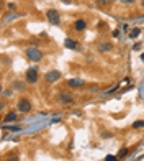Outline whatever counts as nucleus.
<instances>
[{
	"label": "nucleus",
	"mask_w": 144,
	"mask_h": 161,
	"mask_svg": "<svg viewBox=\"0 0 144 161\" xmlns=\"http://www.w3.org/2000/svg\"><path fill=\"white\" fill-rule=\"evenodd\" d=\"M26 58L30 61H41L43 59V53L38 48H28L26 49Z\"/></svg>",
	"instance_id": "1"
},
{
	"label": "nucleus",
	"mask_w": 144,
	"mask_h": 161,
	"mask_svg": "<svg viewBox=\"0 0 144 161\" xmlns=\"http://www.w3.org/2000/svg\"><path fill=\"white\" fill-rule=\"evenodd\" d=\"M46 17H48V20H49V23H51V25H59L61 17H59V12H57V10H48Z\"/></svg>",
	"instance_id": "2"
},
{
	"label": "nucleus",
	"mask_w": 144,
	"mask_h": 161,
	"mask_svg": "<svg viewBox=\"0 0 144 161\" xmlns=\"http://www.w3.org/2000/svg\"><path fill=\"white\" fill-rule=\"evenodd\" d=\"M38 80V69L36 68H30L26 71V82L28 84H34Z\"/></svg>",
	"instance_id": "3"
},
{
	"label": "nucleus",
	"mask_w": 144,
	"mask_h": 161,
	"mask_svg": "<svg viewBox=\"0 0 144 161\" xmlns=\"http://www.w3.org/2000/svg\"><path fill=\"white\" fill-rule=\"evenodd\" d=\"M18 110L23 112V114H28L31 110V102L26 100V99H20L18 100Z\"/></svg>",
	"instance_id": "4"
},
{
	"label": "nucleus",
	"mask_w": 144,
	"mask_h": 161,
	"mask_svg": "<svg viewBox=\"0 0 144 161\" xmlns=\"http://www.w3.org/2000/svg\"><path fill=\"white\" fill-rule=\"evenodd\" d=\"M44 79H46V82H56V80H59V79H61V72H59V71H56V69H53V71L46 72Z\"/></svg>",
	"instance_id": "5"
},
{
	"label": "nucleus",
	"mask_w": 144,
	"mask_h": 161,
	"mask_svg": "<svg viewBox=\"0 0 144 161\" xmlns=\"http://www.w3.org/2000/svg\"><path fill=\"white\" fill-rule=\"evenodd\" d=\"M64 46H66V48H69V49H79L77 41H74L72 38H67L66 41H64Z\"/></svg>",
	"instance_id": "6"
},
{
	"label": "nucleus",
	"mask_w": 144,
	"mask_h": 161,
	"mask_svg": "<svg viewBox=\"0 0 144 161\" xmlns=\"http://www.w3.org/2000/svg\"><path fill=\"white\" fill-rule=\"evenodd\" d=\"M67 84H69L70 87H82L85 82H84L82 79H69V80H67Z\"/></svg>",
	"instance_id": "7"
},
{
	"label": "nucleus",
	"mask_w": 144,
	"mask_h": 161,
	"mask_svg": "<svg viewBox=\"0 0 144 161\" xmlns=\"http://www.w3.org/2000/svg\"><path fill=\"white\" fill-rule=\"evenodd\" d=\"M74 28H75L77 31H84L85 28H87V23H85L84 20H77L75 23H74Z\"/></svg>",
	"instance_id": "8"
},
{
	"label": "nucleus",
	"mask_w": 144,
	"mask_h": 161,
	"mask_svg": "<svg viewBox=\"0 0 144 161\" xmlns=\"http://www.w3.org/2000/svg\"><path fill=\"white\" fill-rule=\"evenodd\" d=\"M113 46L110 45V43H100V45H98V51H100V53H102V51H110Z\"/></svg>",
	"instance_id": "9"
},
{
	"label": "nucleus",
	"mask_w": 144,
	"mask_h": 161,
	"mask_svg": "<svg viewBox=\"0 0 144 161\" xmlns=\"http://www.w3.org/2000/svg\"><path fill=\"white\" fill-rule=\"evenodd\" d=\"M13 120H17V114H15V112H10V114L5 115V122H7V123H10V122H13Z\"/></svg>",
	"instance_id": "10"
},
{
	"label": "nucleus",
	"mask_w": 144,
	"mask_h": 161,
	"mask_svg": "<svg viewBox=\"0 0 144 161\" xmlns=\"http://www.w3.org/2000/svg\"><path fill=\"white\" fill-rule=\"evenodd\" d=\"M59 99H61V102H64V104H70V102H72V97L67 96V94H61Z\"/></svg>",
	"instance_id": "11"
},
{
	"label": "nucleus",
	"mask_w": 144,
	"mask_h": 161,
	"mask_svg": "<svg viewBox=\"0 0 144 161\" xmlns=\"http://www.w3.org/2000/svg\"><path fill=\"white\" fill-rule=\"evenodd\" d=\"M95 2H97L98 5H110V3L115 2V0H95Z\"/></svg>",
	"instance_id": "12"
},
{
	"label": "nucleus",
	"mask_w": 144,
	"mask_h": 161,
	"mask_svg": "<svg viewBox=\"0 0 144 161\" xmlns=\"http://www.w3.org/2000/svg\"><path fill=\"white\" fill-rule=\"evenodd\" d=\"M141 33V28H134V30L131 31V35H129V36H131V38H136V36H138Z\"/></svg>",
	"instance_id": "13"
},
{
	"label": "nucleus",
	"mask_w": 144,
	"mask_h": 161,
	"mask_svg": "<svg viewBox=\"0 0 144 161\" xmlns=\"http://www.w3.org/2000/svg\"><path fill=\"white\" fill-rule=\"evenodd\" d=\"M141 127H144V120H139V122L133 123V128H141Z\"/></svg>",
	"instance_id": "14"
},
{
	"label": "nucleus",
	"mask_w": 144,
	"mask_h": 161,
	"mask_svg": "<svg viewBox=\"0 0 144 161\" xmlns=\"http://www.w3.org/2000/svg\"><path fill=\"white\" fill-rule=\"evenodd\" d=\"M105 161H118V158L113 156V155H108V156L105 158Z\"/></svg>",
	"instance_id": "15"
},
{
	"label": "nucleus",
	"mask_w": 144,
	"mask_h": 161,
	"mask_svg": "<svg viewBox=\"0 0 144 161\" xmlns=\"http://www.w3.org/2000/svg\"><path fill=\"white\" fill-rule=\"evenodd\" d=\"M8 161H18V156L17 155H10L8 156Z\"/></svg>",
	"instance_id": "16"
},
{
	"label": "nucleus",
	"mask_w": 144,
	"mask_h": 161,
	"mask_svg": "<svg viewBox=\"0 0 144 161\" xmlns=\"http://www.w3.org/2000/svg\"><path fill=\"white\" fill-rule=\"evenodd\" d=\"M126 153H128V150H126V148H123V150H121V151H120V156H125V155H126Z\"/></svg>",
	"instance_id": "17"
},
{
	"label": "nucleus",
	"mask_w": 144,
	"mask_h": 161,
	"mask_svg": "<svg viewBox=\"0 0 144 161\" xmlns=\"http://www.w3.org/2000/svg\"><path fill=\"white\" fill-rule=\"evenodd\" d=\"M133 2H134V0H121V3H126V5L128 3H133Z\"/></svg>",
	"instance_id": "18"
},
{
	"label": "nucleus",
	"mask_w": 144,
	"mask_h": 161,
	"mask_svg": "<svg viewBox=\"0 0 144 161\" xmlns=\"http://www.w3.org/2000/svg\"><path fill=\"white\" fill-rule=\"evenodd\" d=\"M3 96H5V97H10V96H12V92H10V91H5V92H3Z\"/></svg>",
	"instance_id": "19"
},
{
	"label": "nucleus",
	"mask_w": 144,
	"mask_h": 161,
	"mask_svg": "<svg viewBox=\"0 0 144 161\" xmlns=\"http://www.w3.org/2000/svg\"><path fill=\"white\" fill-rule=\"evenodd\" d=\"M62 2H64V3H70V0H62Z\"/></svg>",
	"instance_id": "20"
},
{
	"label": "nucleus",
	"mask_w": 144,
	"mask_h": 161,
	"mask_svg": "<svg viewBox=\"0 0 144 161\" xmlns=\"http://www.w3.org/2000/svg\"><path fill=\"white\" fill-rule=\"evenodd\" d=\"M141 3H142V7H144V0H142V2H141Z\"/></svg>",
	"instance_id": "21"
}]
</instances>
